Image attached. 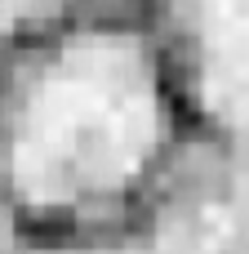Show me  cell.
<instances>
[{"label":"cell","mask_w":249,"mask_h":254,"mask_svg":"<svg viewBox=\"0 0 249 254\" xmlns=\"http://www.w3.org/2000/svg\"><path fill=\"white\" fill-rule=\"evenodd\" d=\"M156 89L125 40L76 45L27 98L13 179L27 201L62 205L125 183L156 143Z\"/></svg>","instance_id":"6da1fadb"},{"label":"cell","mask_w":249,"mask_h":254,"mask_svg":"<svg viewBox=\"0 0 249 254\" xmlns=\"http://www.w3.org/2000/svg\"><path fill=\"white\" fill-rule=\"evenodd\" d=\"M209 22V103L241 121L245 103V0H205Z\"/></svg>","instance_id":"7a4b0ae2"},{"label":"cell","mask_w":249,"mask_h":254,"mask_svg":"<svg viewBox=\"0 0 249 254\" xmlns=\"http://www.w3.org/2000/svg\"><path fill=\"white\" fill-rule=\"evenodd\" d=\"M156 254H241V214L236 205H205L165 232Z\"/></svg>","instance_id":"3957f363"},{"label":"cell","mask_w":249,"mask_h":254,"mask_svg":"<svg viewBox=\"0 0 249 254\" xmlns=\"http://www.w3.org/2000/svg\"><path fill=\"white\" fill-rule=\"evenodd\" d=\"M36 4H40V0H0V31H4L13 18H22L27 9H36Z\"/></svg>","instance_id":"277c9868"}]
</instances>
